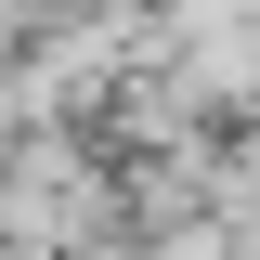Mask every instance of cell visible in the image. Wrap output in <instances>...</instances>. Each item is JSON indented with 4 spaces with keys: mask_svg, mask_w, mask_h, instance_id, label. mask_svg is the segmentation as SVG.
I'll return each instance as SVG.
<instances>
[{
    "mask_svg": "<svg viewBox=\"0 0 260 260\" xmlns=\"http://www.w3.org/2000/svg\"><path fill=\"white\" fill-rule=\"evenodd\" d=\"M143 260H260L234 221H182V234H143Z\"/></svg>",
    "mask_w": 260,
    "mask_h": 260,
    "instance_id": "2",
    "label": "cell"
},
{
    "mask_svg": "<svg viewBox=\"0 0 260 260\" xmlns=\"http://www.w3.org/2000/svg\"><path fill=\"white\" fill-rule=\"evenodd\" d=\"M117 208H130V182L78 143V130H26V143L0 156V234L39 247V260H91V247H117Z\"/></svg>",
    "mask_w": 260,
    "mask_h": 260,
    "instance_id": "1",
    "label": "cell"
},
{
    "mask_svg": "<svg viewBox=\"0 0 260 260\" xmlns=\"http://www.w3.org/2000/svg\"><path fill=\"white\" fill-rule=\"evenodd\" d=\"M0 260H39V247H13V234H0Z\"/></svg>",
    "mask_w": 260,
    "mask_h": 260,
    "instance_id": "3",
    "label": "cell"
}]
</instances>
